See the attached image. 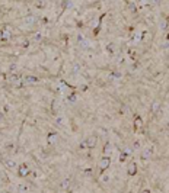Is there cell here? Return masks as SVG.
Returning a JSON list of instances; mask_svg holds the SVG:
<instances>
[{
  "label": "cell",
  "mask_w": 169,
  "mask_h": 193,
  "mask_svg": "<svg viewBox=\"0 0 169 193\" xmlns=\"http://www.w3.org/2000/svg\"><path fill=\"white\" fill-rule=\"evenodd\" d=\"M128 6H130V9H131V12H136V3H133V1H131V3H128Z\"/></svg>",
  "instance_id": "23"
},
{
  "label": "cell",
  "mask_w": 169,
  "mask_h": 193,
  "mask_svg": "<svg viewBox=\"0 0 169 193\" xmlns=\"http://www.w3.org/2000/svg\"><path fill=\"white\" fill-rule=\"evenodd\" d=\"M29 174V168H28V166L26 164H22L20 167H19V176H22V177H25Z\"/></svg>",
  "instance_id": "6"
},
{
  "label": "cell",
  "mask_w": 169,
  "mask_h": 193,
  "mask_svg": "<svg viewBox=\"0 0 169 193\" xmlns=\"http://www.w3.org/2000/svg\"><path fill=\"white\" fill-rule=\"evenodd\" d=\"M142 193H152V192H150L149 189H144V190H143V192H142Z\"/></svg>",
  "instance_id": "31"
},
{
  "label": "cell",
  "mask_w": 169,
  "mask_h": 193,
  "mask_svg": "<svg viewBox=\"0 0 169 193\" xmlns=\"http://www.w3.org/2000/svg\"><path fill=\"white\" fill-rule=\"evenodd\" d=\"M9 81L13 84L15 87H22L24 86V77L15 73V74H12V76L9 77Z\"/></svg>",
  "instance_id": "1"
},
{
  "label": "cell",
  "mask_w": 169,
  "mask_h": 193,
  "mask_svg": "<svg viewBox=\"0 0 169 193\" xmlns=\"http://www.w3.org/2000/svg\"><path fill=\"white\" fill-rule=\"evenodd\" d=\"M96 142H98V138H96V136H89V138L86 139V147H88V148H93V147L96 145Z\"/></svg>",
  "instance_id": "5"
},
{
  "label": "cell",
  "mask_w": 169,
  "mask_h": 193,
  "mask_svg": "<svg viewBox=\"0 0 169 193\" xmlns=\"http://www.w3.org/2000/svg\"><path fill=\"white\" fill-rule=\"evenodd\" d=\"M57 124H58V125L63 124V118H57Z\"/></svg>",
  "instance_id": "27"
},
{
  "label": "cell",
  "mask_w": 169,
  "mask_h": 193,
  "mask_svg": "<svg viewBox=\"0 0 169 193\" xmlns=\"http://www.w3.org/2000/svg\"><path fill=\"white\" fill-rule=\"evenodd\" d=\"M153 154H154V147H146L142 152V158L144 160H149L153 157Z\"/></svg>",
  "instance_id": "2"
},
{
  "label": "cell",
  "mask_w": 169,
  "mask_h": 193,
  "mask_svg": "<svg viewBox=\"0 0 169 193\" xmlns=\"http://www.w3.org/2000/svg\"><path fill=\"white\" fill-rule=\"evenodd\" d=\"M80 147H82V148H88V147H86V141H82V142H80Z\"/></svg>",
  "instance_id": "25"
},
{
  "label": "cell",
  "mask_w": 169,
  "mask_h": 193,
  "mask_svg": "<svg viewBox=\"0 0 169 193\" xmlns=\"http://www.w3.org/2000/svg\"><path fill=\"white\" fill-rule=\"evenodd\" d=\"M159 108H160V103L159 102H154L152 105V110L153 112H159Z\"/></svg>",
  "instance_id": "16"
},
{
  "label": "cell",
  "mask_w": 169,
  "mask_h": 193,
  "mask_svg": "<svg viewBox=\"0 0 169 193\" xmlns=\"http://www.w3.org/2000/svg\"><path fill=\"white\" fill-rule=\"evenodd\" d=\"M47 139H48V144L54 145V144L57 142V134H54V132H50V134H48V136H47Z\"/></svg>",
  "instance_id": "8"
},
{
  "label": "cell",
  "mask_w": 169,
  "mask_h": 193,
  "mask_svg": "<svg viewBox=\"0 0 169 193\" xmlns=\"http://www.w3.org/2000/svg\"><path fill=\"white\" fill-rule=\"evenodd\" d=\"M142 124H143L142 118H140V116H137V118L134 119V126H136V128H140V126H142Z\"/></svg>",
  "instance_id": "14"
},
{
  "label": "cell",
  "mask_w": 169,
  "mask_h": 193,
  "mask_svg": "<svg viewBox=\"0 0 169 193\" xmlns=\"http://www.w3.org/2000/svg\"><path fill=\"white\" fill-rule=\"evenodd\" d=\"M130 57H136V51H130Z\"/></svg>",
  "instance_id": "29"
},
{
  "label": "cell",
  "mask_w": 169,
  "mask_h": 193,
  "mask_svg": "<svg viewBox=\"0 0 169 193\" xmlns=\"http://www.w3.org/2000/svg\"><path fill=\"white\" fill-rule=\"evenodd\" d=\"M35 4H36V7L42 9V7H44V6H45V4H47V3H45V1H36Z\"/></svg>",
  "instance_id": "21"
},
{
  "label": "cell",
  "mask_w": 169,
  "mask_h": 193,
  "mask_svg": "<svg viewBox=\"0 0 169 193\" xmlns=\"http://www.w3.org/2000/svg\"><path fill=\"white\" fill-rule=\"evenodd\" d=\"M3 193H8V192H3Z\"/></svg>",
  "instance_id": "33"
},
{
  "label": "cell",
  "mask_w": 169,
  "mask_h": 193,
  "mask_svg": "<svg viewBox=\"0 0 169 193\" xmlns=\"http://www.w3.org/2000/svg\"><path fill=\"white\" fill-rule=\"evenodd\" d=\"M168 26H169L168 19H162V20H160V31H166V29H168Z\"/></svg>",
  "instance_id": "10"
},
{
  "label": "cell",
  "mask_w": 169,
  "mask_h": 193,
  "mask_svg": "<svg viewBox=\"0 0 169 193\" xmlns=\"http://www.w3.org/2000/svg\"><path fill=\"white\" fill-rule=\"evenodd\" d=\"M68 186H70V179H64V180L60 183V187H61V189H67Z\"/></svg>",
  "instance_id": "11"
},
{
  "label": "cell",
  "mask_w": 169,
  "mask_h": 193,
  "mask_svg": "<svg viewBox=\"0 0 169 193\" xmlns=\"http://www.w3.org/2000/svg\"><path fill=\"white\" fill-rule=\"evenodd\" d=\"M36 83H38V77H35V76L24 77V84H36Z\"/></svg>",
  "instance_id": "4"
},
{
  "label": "cell",
  "mask_w": 169,
  "mask_h": 193,
  "mask_svg": "<svg viewBox=\"0 0 169 193\" xmlns=\"http://www.w3.org/2000/svg\"><path fill=\"white\" fill-rule=\"evenodd\" d=\"M133 148H134V150H138V148H140V142H134L133 144Z\"/></svg>",
  "instance_id": "24"
},
{
  "label": "cell",
  "mask_w": 169,
  "mask_h": 193,
  "mask_svg": "<svg viewBox=\"0 0 169 193\" xmlns=\"http://www.w3.org/2000/svg\"><path fill=\"white\" fill-rule=\"evenodd\" d=\"M25 23L26 25H32V23H35V17L34 16H26Z\"/></svg>",
  "instance_id": "15"
},
{
  "label": "cell",
  "mask_w": 169,
  "mask_h": 193,
  "mask_svg": "<svg viewBox=\"0 0 169 193\" xmlns=\"http://www.w3.org/2000/svg\"><path fill=\"white\" fill-rule=\"evenodd\" d=\"M79 41H80V47H82V48H89V41H86V39H83L82 36L79 38Z\"/></svg>",
  "instance_id": "12"
},
{
  "label": "cell",
  "mask_w": 169,
  "mask_h": 193,
  "mask_svg": "<svg viewBox=\"0 0 169 193\" xmlns=\"http://www.w3.org/2000/svg\"><path fill=\"white\" fill-rule=\"evenodd\" d=\"M110 164H111V158L110 157H102L101 161H99V167H101V170H106V168L110 167Z\"/></svg>",
  "instance_id": "3"
},
{
  "label": "cell",
  "mask_w": 169,
  "mask_h": 193,
  "mask_svg": "<svg viewBox=\"0 0 169 193\" xmlns=\"http://www.w3.org/2000/svg\"><path fill=\"white\" fill-rule=\"evenodd\" d=\"M166 41H168V42H169V34H168V35H166Z\"/></svg>",
  "instance_id": "32"
},
{
  "label": "cell",
  "mask_w": 169,
  "mask_h": 193,
  "mask_svg": "<svg viewBox=\"0 0 169 193\" xmlns=\"http://www.w3.org/2000/svg\"><path fill=\"white\" fill-rule=\"evenodd\" d=\"M140 39H142V34L138 32V34H136V35H134L133 41H134V44H138V42H140Z\"/></svg>",
  "instance_id": "18"
},
{
  "label": "cell",
  "mask_w": 169,
  "mask_h": 193,
  "mask_svg": "<svg viewBox=\"0 0 169 193\" xmlns=\"http://www.w3.org/2000/svg\"><path fill=\"white\" fill-rule=\"evenodd\" d=\"M67 99H68V102H70V103H74V102H76V99H77V96L74 94V93H72Z\"/></svg>",
  "instance_id": "19"
},
{
  "label": "cell",
  "mask_w": 169,
  "mask_h": 193,
  "mask_svg": "<svg viewBox=\"0 0 169 193\" xmlns=\"http://www.w3.org/2000/svg\"><path fill=\"white\" fill-rule=\"evenodd\" d=\"M114 48H115V47H114V45H112V44H111V45H108V47H106V51H108V52H110L111 55H112V54H114Z\"/></svg>",
  "instance_id": "20"
},
{
  "label": "cell",
  "mask_w": 169,
  "mask_h": 193,
  "mask_svg": "<svg viewBox=\"0 0 169 193\" xmlns=\"http://www.w3.org/2000/svg\"><path fill=\"white\" fill-rule=\"evenodd\" d=\"M111 77H112V78H120V77H121V73L115 71V73H112V74H111Z\"/></svg>",
  "instance_id": "22"
},
{
  "label": "cell",
  "mask_w": 169,
  "mask_h": 193,
  "mask_svg": "<svg viewBox=\"0 0 169 193\" xmlns=\"http://www.w3.org/2000/svg\"><path fill=\"white\" fill-rule=\"evenodd\" d=\"M18 190H19V193H26L28 190H29V187H28L26 185H19Z\"/></svg>",
  "instance_id": "13"
},
{
  "label": "cell",
  "mask_w": 169,
  "mask_h": 193,
  "mask_svg": "<svg viewBox=\"0 0 169 193\" xmlns=\"http://www.w3.org/2000/svg\"><path fill=\"white\" fill-rule=\"evenodd\" d=\"M3 163H4V166H6L8 168H15L16 167V161H15L13 158H4Z\"/></svg>",
  "instance_id": "7"
},
{
  "label": "cell",
  "mask_w": 169,
  "mask_h": 193,
  "mask_svg": "<svg viewBox=\"0 0 169 193\" xmlns=\"http://www.w3.org/2000/svg\"><path fill=\"white\" fill-rule=\"evenodd\" d=\"M3 41V31H2V29H0V42Z\"/></svg>",
  "instance_id": "28"
},
{
  "label": "cell",
  "mask_w": 169,
  "mask_h": 193,
  "mask_svg": "<svg viewBox=\"0 0 169 193\" xmlns=\"http://www.w3.org/2000/svg\"><path fill=\"white\" fill-rule=\"evenodd\" d=\"M35 39H36V41H40V39H41V35L40 34H35V36H34Z\"/></svg>",
  "instance_id": "26"
},
{
  "label": "cell",
  "mask_w": 169,
  "mask_h": 193,
  "mask_svg": "<svg viewBox=\"0 0 169 193\" xmlns=\"http://www.w3.org/2000/svg\"><path fill=\"white\" fill-rule=\"evenodd\" d=\"M136 173H137V166H136V163H130V164H128V174H130V176H134Z\"/></svg>",
  "instance_id": "9"
},
{
  "label": "cell",
  "mask_w": 169,
  "mask_h": 193,
  "mask_svg": "<svg viewBox=\"0 0 169 193\" xmlns=\"http://www.w3.org/2000/svg\"><path fill=\"white\" fill-rule=\"evenodd\" d=\"M9 38H10V32H9L8 29H4L3 31V41H8Z\"/></svg>",
  "instance_id": "17"
},
{
  "label": "cell",
  "mask_w": 169,
  "mask_h": 193,
  "mask_svg": "<svg viewBox=\"0 0 169 193\" xmlns=\"http://www.w3.org/2000/svg\"><path fill=\"white\" fill-rule=\"evenodd\" d=\"M10 71H16V65H12V67H10Z\"/></svg>",
  "instance_id": "30"
}]
</instances>
